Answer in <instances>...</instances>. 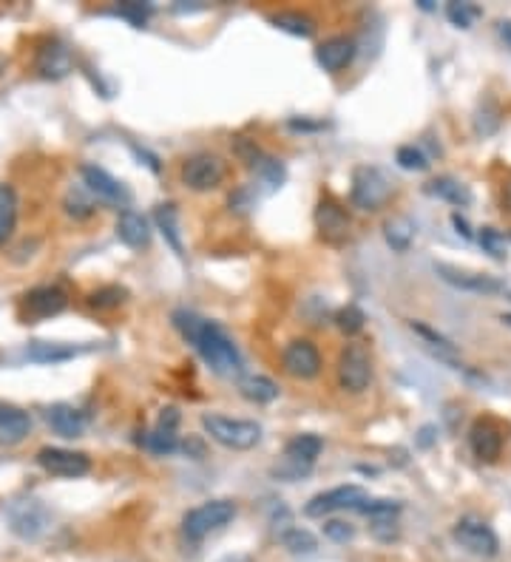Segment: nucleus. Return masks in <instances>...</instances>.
Wrapping results in <instances>:
<instances>
[{
	"mask_svg": "<svg viewBox=\"0 0 511 562\" xmlns=\"http://www.w3.org/2000/svg\"><path fill=\"white\" fill-rule=\"evenodd\" d=\"M77 350L68 347V343H49V341H31L29 347V358L40 361V364H54V361H68L75 358Z\"/></svg>",
	"mask_w": 511,
	"mask_h": 562,
	"instance_id": "obj_29",
	"label": "nucleus"
},
{
	"mask_svg": "<svg viewBox=\"0 0 511 562\" xmlns=\"http://www.w3.org/2000/svg\"><path fill=\"white\" fill-rule=\"evenodd\" d=\"M372 380V361L363 343H346L338 355V384L346 392H363Z\"/></svg>",
	"mask_w": 511,
	"mask_h": 562,
	"instance_id": "obj_6",
	"label": "nucleus"
},
{
	"mask_svg": "<svg viewBox=\"0 0 511 562\" xmlns=\"http://www.w3.org/2000/svg\"><path fill=\"white\" fill-rule=\"evenodd\" d=\"M66 210L71 216H91V213H94V202H88V199L80 196V191H75L66 199Z\"/></svg>",
	"mask_w": 511,
	"mask_h": 562,
	"instance_id": "obj_42",
	"label": "nucleus"
},
{
	"mask_svg": "<svg viewBox=\"0 0 511 562\" xmlns=\"http://www.w3.org/2000/svg\"><path fill=\"white\" fill-rule=\"evenodd\" d=\"M478 242L480 247L489 253L491 259H506L508 256V242H506V236L495 227H483L480 236H478Z\"/></svg>",
	"mask_w": 511,
	"mask_h": 562,
	"instance_id": "obj_35",
	"label": "nucleus"
},
{
	"mask_svg": "<svg viewBox=\"0 0 511 562\" xmlns=\"http://www.w3.org/2000/svg\"><path fill=\"white\" fill-rule=\"evenodd\" d=\"M38 463L54 477H83L91 471V460L83 451H68L58 446H46L38 451Z\"/></svg>",
	"mask_w": 511,
	"mask_h": 562,
	"instance_id": "obj_11",
	"label": "nucleus"
},
{
	"mask_svg": "<svg viewBox=\"0 0 511 562\" xmlns=\"http://www.w3.org/2000/svg\"><path fill=\"white\" fill-rule=\"evenodd\" d=\"M282 546L290 554H296V557H309V554L318 551V540H316V534H309L307 529H287L282 534Z\"/></svg>",
	"mask_w": 511,
	"mask_h": 562,
	"instance_id": "obj_30",
	"label": "nucleus"
},
{
	"mask_svg": "<svg viewBox=\"0 0 511 562\" xmlns=\"http://www.w3.org/2000/svg\"><path fill=\"white\" fill-rule=\"evenodd\" d=\"M17 222V196L9 185H0V245H4Z\"/></svg>",
	"mask_w": 511,
	"mask_h": 562,
	"instance_id": "obj_31",
	"label": "nucleus"
},
{
	"mask_svg": "<svg viewBox=\"0 0 511 562\" xmlns=\"http://www.w3.org/2000/svg\"><path fill=\"white\" fill-rule=\"evenodd\" d=\"M316 227H318V236L324 242L330 245H341L350 239V216H346V210L336 202V199L324 196L318 208H316Z\"/></svg>",
	"mask_w": 511,
	"mask_h": 562,
	"instance_id": "obj_12",
	"label": "nucleus"
},
{
	"mask_svg": "<svg viewBox=\"0 0 511 562\" xmlns=\"http://www.w3.org/2000/svg\"><path fill=\"white\" fill-rule=\"evenodd\" d=\"M500 34L506 40H511V23H500Z\"/></svg>",
	"mask_w": 511,
	"mask_h": 562,
	"instance_id": "obj_46",
	"label": "nucleus"
},
{
	"mask_svg": "<svg viewBox=\"0 0 511 562\" xmlns=\"http://www.w3.org/2000/svg\"><path fill=\"white\" fill-rule=\"evenodd\" d=\"M426 191L432 196H437V199H444V202L458 205V208H466L471 202V191L463 183H458V179H452V176H437V179H432Z\"/></svg>",
	"mask_w": 511,
	"mask_h": 562,
	"instance_id": "obj_25",
	"label": "nucleus"
},
{
	"mask_svg": "<svg viewBox=\"0 0 511 562\" xmlns=\"http://www.w3.org/2000/svg\"><path fill=\"white\" fill-rule=\"evenodd\" d=\"M454 540H458V546L466 549L469 554L474 557H495L500 551V540L498 534L491 531V525L483 522L480 517H463L454 525Z\"/></svg>",
	"mask_w": 511,
	"mask_h": 562,
	"instance_id": "obj_7",
	"label": "nucleus"
},
{
	"mask_svg": "<svg viewBox=\"0 0 511 562\" xmlns=\"http://www.w3.org/2000/svg\"><path fill=\"white\" fill-rule=\"evenodd\" d=\"M253 171L259 174L270 188H279L284 183V165H282L279 159L267 156V154H262L259 159L253 162Z\"/></svg>",
	"mask_w": 511,
	"mask_h": 562,
	"instance_id": "obj_34",
	"label": "nucleus"
},
{
	"mask_svg": "<svg viewBox=\"0 0 511 562\" xmlns=\"http://www.w3.org/2000/svg\"><path fill=\"white\" fill-rule=\"evenodd\" d=\"M239 392L253 404H273L279 397V384L267 375H242Z\"/></svg>",
	"mask_w": 511,
	"mask_h": 562,
	"instance_id": "obj_24",
	"label": "nucleus"
},
{
	"mask_svg": "<svg viewBox=\"0 0 511 562\" xmlns=\"http://www.w3.org/2000/svg\"><path fill=\"white\" fill-rule=\"evenodd\" d=\"M128 299V290L120 287V284H108V287H100L94 293L88 296V304L94 307V310H117V307Z\"/></svg>",
	"mask_w": 511,
	"mask_h": 562,
	"instance_id": "obj_32",
	"label": "nucleus"
},
{
	"mask_svg": "<svg viewBox=\"0 0 511 562\" xmlns=\"http://www.w3.org/2000/svg\"><path fill=\"white\" fill-rule=\"evenodd\" d=\"M236 517V503L233 500H211V503H202L191 509L182 520V531H185L188 540L199 542L205 540L208 534L225 529V525Z\"/></svg>",
	"mask_w": 511,
	"mask_h": 562,
	"instance_id": "obj_5",
	"label": "nucleus"
},
{
	"mask_svg": "<svg viewBox=\"0 0 511 562\" xmlns=\"http://www.w3.org/2000/svg\"><path fill=\"white\" fill-rule=\"evenodd\" d=\"M80 174H83L85 188L94 193L97 199H103V202H112V205H125L128 202V191L105 168H100V165H83Z\"/></svg>",
	"mask_w": 511,
	"mask_h": 562,
	"instance_id": "obj_16",
	"label": "nucleus"
},
{
	"mask_svg": "<svg viewBox=\"0 0 511 562\" xmlns=\"http://www.w3.org/2000/svg\"><path fill=\"white\" fill-rule=\"evenodd\" d=\"M174 327L179 330V335L191 341L196 352L205 358V364L216 372V375H225V378H233V375H242V352L239 347L233 343V338L219 327V324L196 316L191 310H176L171 316Z\"/></svg>",
	"mask_w": 511,
	"mask_h": 562,
	"instance_id": "obj_1",
	"label": "nucleus"
},
{
	"mask_svg": "<svg viewBox=\"0 0 511 562\" xmlns=\"http://www.w3.org/2000/svg\"><path fill=\"white\" fill-rule=\"evenodd\" d=\"M225 179V162L216 154H196L182 165V183L191 191H213Z\"/></svg>",
	"mask_w": 511,
	"mask_h": 562,
	"instance_id": "obj_8",
	"label": "nucleus"
},
{
	"mask_svg": "<svg viewBox=\"0 0 511 562\" xmlns=\"http://www.w3.org/2000/svg\"><path fill=\"white\" fill-rule=\"evenodd\" d=\"M66 304H68V299H66V293L60 287H51V284L34 287L23 296V316H26L29 324L43 321V318H51V316H60L66 310Z\"/></svg>",
	"mask_w": 511,
	"mask_h": 562,
	"instance_id": "obj_14",
	"label": "nucleus"
},
{
	"mask_svg": "<svg viewBox=\"0 0 511 562\" xmlns=\"http://www.w3.org/2000/svg\"><path fill=\"white\" fill-rule=\"evenodd\" d=\"M29 432H31V418H29V412H23V409H17V406H12V404H4V401H0V443L14 446V443H21Z\"/></svg>",
	"mask_w": 511,
	"mask_h": 562,
	"instance_id": "obj_20",
	"label": "nucleus"
},
{
	"mask_svg": "<svg viewBox=\"0 0 511 562\" xmlns=\"http://www.w3.org/2000/svg\"><path fill=\"white\" fill-rule=\"evenodd\" d=\"M270 23L287 31V34H293V38H313L316 34V21L309 14H301V12H279V14H273L270 17Z\"/></svg>",
	"mask_w": 511,
	"mask_h": 562,
	"instance_id": "obj_27",
	"label": "nucleus"
},
{
	"mask_svg": "<svg viewBox=\"0 0 511 562\" xmlns=\"http://www.w3.org/2000/svg\"><path fill=\"white\" fill-rule=\"evenodd\" d=\"M500 321H506V324H508V327H511V316H500Z\"/></svg>",
	"mask_w": 511,
	"mask_h": 562,
	"instance_id": "obj_47",
	"label": "nucleus"
},
{
	"mask_svg": "<svg viewBox=\"0 0 511 562\" xmlns=\"http://www.w3.org/2000/svg\"><path fill=\"white\" fill-rule=\"evenodd\" d=\"M363 321H367V316H363L355 304H346L341 307V310L336 313V324H338V330H344L346 335H355L363 330Z\"/></svg>",
	"mask_w": 511,
	"mask_h": 562,
	"instance_id": "obj_37",
	"label": "nucleus"
},
{
	"mask_svg": "<svg viewBox=\"0 0 511 562\" xmlns=\"http://www.w3.org/2000/svg\"><path fill=\"white\" fill-rule=\"evenodd\" d=\"M503 443H506V434L495 421L491 418L474 421V426L469 432V446L474 451V458L486 460V463H495L500 458V451H503Z\"/></svg>",
	"mask_w": 511,
	"mask_h": 562,
	"instance_id": "obj_15",
	"label": "nucleus"
},
{
	"mask_svg": "<svg viewBox=\"0 0 511 562\" xmlns=\"http://www.w3.org/2000/svg\"><path fill=\"white\" fill-rule=\"evenodd\" d=\"M151 12L154 9L148 4H134V0H128V4H120L117 6V14L125 17V21L131 23V26H142L151 17Z\"/></svg>",
	"mask_w": 511,
	"mask_h": 562,
	"instance_id": "obj_40",
	"label": "nucleus"
},
{
	"mask_svg": "<svg viewBox=\"0 0 511 562\" xmlns=\"http://www.w3.org/2000/svg\"><path fill=\"white\" fill-rule=\"evenodd\" d=\"M324 537L333 540V542H353L355 540V529L350 522H344V520H327L324 522Z\"/></svg>",
	"mask_w": 511,
	"mask_h": 562,
	"instance_id": "obj_41",
	"label": "nucleus"
},
{
	"mask_svg": "<svg viewBox=\"0 0 511 562\" xmlns=\"http://www.w3.org/2000/svg\"><path fill=\"white\" fill-rule=\"evenodd\" d=\"M324 449V441L318 434H296L293 441H287L284 446V455L282 460L270 468V475L276 480H284V483H296L301 480L304 475H309Z\"/></svg>",
	"mask_w": 511,
	"mask_h": 562,
	"instance_id": "obj_2",
	"label": "nucleus"
},
{
	"mask_svg": "<svg viewBox=\"0 0 511 562\" xmlns=\"http://www.w3.org/2000/svg\"><path fill=\"white\" fill-rule=\"evenodd\" d=\"M117 239L122 245H128V247H134V250L148 247V242H151L148 219H145L142 213L131 210V208L120 210V216H117Z\"/></svg>",
	"mask_w": 511,
	"mask_h": 562,
	"instance_id": "obj_17",
	"label": "nucleus"
},
{
	"mask_svg": "<svg viewBox=\"0 0 511 562\" xmlns=\"http://www.w3.org/2000/svg\"><path fill=\"white\" fill-rule=\"evenodd\" d=\"M483 12L478 6H471V4H449L446 6V17L454 23V26H461V29H471V23L478 21Z\"/></svg>",
	"mask_w": 511,
	"mask_h": 562,
	"instance_id": "obj_39",
	"label": "nucleus"
},
{
	"mask_svg": "<svg viewBox=\"0 0 511 562\" xmlns=\"http://www.w3.org/2000/svg\"><path fill=\"white\" fill-rule=\"evenodd\" d=\"M145 443H148L154 455H171V451L179 449V438L174 429H154L148 438H145Z\"/></svg>",
	"mask_w": 511,
	"mask_h": 562,
	"instance_id": "obj_36",
	"label": "nucleus"
},
{
	"mask_svg": "<svg viewBox=\"0 0 511 562\" xmlns=\"http://www.w3.org/2000/svg\"><path fill=\"white\" fill-rule=\"evenodd\" d=\"M392 196V183L390 176L383 174L375 165H361L353 171V188H350V199L353 205L361 210H378L390 202Z\"/></svg>",
	"mask_w": 511,
	"mask_h": 562,
	"instance_id": "obj_4",
	"label": "nucleus"
},
{
	"mask_svg": "<svg viewBox=\"0 0 511 562\" xmlns=\"http://www.w3.org/2000/svg\"><path fill=\"white\" fill-rule=\"evenodd\" d=\"M370 531H372L378 540L390 542V540L398 537V522H395V520H375V522L370 525Z\"/></svg>",
	"mask_w": 511,
	"mask_h": 562,
	"instance_id": "obj_43",
	"label": "nucleus"
},
{
	"mask_svg": "<svg viewBox=\"0 0 511 562\" xmlns=\"http://www.w3.org/2000/svg\"><path fill=\"white\" fill-rule=\"evenodd\" d=\"M43 522H46L43 520V512L31 500L26 505H21V509L12 512V529L21 534V537H38L46 529Z\"/></svg>",
	"mask_w": 511,
	"mask_h": 562,
	"instance_id": "obj_28",
	"label": "nucleus"
},
{
	"mask_svg": "<svg viewBox=\"0 0 511 562\" xmlns=\"http://www.w3.org/2000/svg\"><path fill=\"white\" fill-rule=\"evenodd\" d=\"M49 426L58 432L60 438H80L88 426V415L71 404H54L49 409Z\"/></svg>",
	"mask_w": 511,
	"mask_h": 562,
	"instance_id": "obj_19",
	"label": "nucleus"
},
{
	"mask_svg": "<svg viewBox=\"0 0 511 562\" xmlns=\"http://www.w3.org/2000/svg\"><path fill=\"white\" fill-rule=\"evenodd\" d=\"M383 236H387V245L395 253H407L415 242V225L407 216H392V219L383 222Z\"/></svg>",
	"mask_w": 511,
	"mask_h": 562,
	"instance_id": "obj_26",
	"label": "nucleus"
},
{
	"mask_svg": "<svg viewBox=\"0 0 511 562\" xmlns=\"http://www.w3.org/2000/svg\"><path fill=\"white\" fill-rule=\"evenodd\" d=\"M358 512L361 514H367L370 522L375 520H398L400 514V503L398 500H363L358 505Z\"/></svg>",
	"mask_w": 511,
	"mask_h": 562,
	"instance_id": "obj_33",
	"label": "nucleus"
},
{
	"mask_svg": "<svg viewBox=\"0 0 511 562\" xmlns=\"http://www.w3.org/2000/svg\"><path fill=\"white\" fill-rule=\"evenodd\" d=\"M367 500V492H363L361 486H338V488H330V492H321L316 497H309V503L304 505V514L307 517H327L333 512H341V509H355Z\"/></svg>",
	"mask_w": 511,
	"mask_h": 562,
	"instance_id": "obj_9",
	"label": "nucleus"
},
{
	"mask_svg": "<svg viewBox=\"0 0 511 562\" xmlns=\"http://www.w3.org/2000/svg\"><path fill=\"white\" fill-rule=\"evenodd\" d=\"M202 429L211 441L233 451H247L262 441V426L256 421L225 418V415H202Z\"/></svg>",
	"mask_w": 511,
	"mask_h": 562,
	"instance_id": "obj_3",
	"label": "nucleus"
},
{
	"mask_svg": "<svg viewBox=\"0 0 511 562\" xmlns=\"http://www.w3.org/2000/svg\"><path fill=\"white\" fill-rule=\"evenodd\" d=\"M435 273L446 284L466 290V293H480V296H495L503 293V281L489 276V273H474V270H463L454 264H435Z\"/></svg>",
	"mask_w": 511,
	"mask_h": 562,
	"instance_id": "obj_10",
	"label": "nucleus"
},
{
	"mask_svg": "<svg viewBox=\"0 0 511 562\" xmlns=\"http://www.w3.org/2000/svg\"><path fill=\"white\" fill-rule=\"evenodd\" d=\"M176 426H179V412L174 406L162 409L159 412V421H157V429H174L176 432Z\"/></svg>",
	"mask_w": 511,
	"mask_h": 562,
	"instance_id": "obj_44",
	"label": "nucleus"
},
{
	"mask_svg": "<svg viewBox=\"0 0 511 562\" xmlns=\"http://www.w3.org/2000/svg\"><path fill=\"white\" fill-rule=\"evenodd\" d=\"M154 222L159 227V233L166 236V242L171 245V250L176 256H185V247H182V230H179V210L174 202H162L154 210Z\"/></svg>",
	"mask_w": 511,
	"mask_h": 562,
	"instance_id": "obj_23",
	"label": "nucleus"
},
{
	"mask_svg": "<svg viewBox=\"0 0 511 562\" xmlns=\"http://www.w3.org/2000/svg\"><path fill=\"white\" fill-rule=\"evenodd\" d=\"M395 159L404 171H426L429 168V159L421 154V148H415V145H400Z\"/></svg>",
	"mask_w": 511,
	"mask_h": 562,
	"instance_id": "obj_38",
	"label": "nucleus"
},
{
	"mask_svg": "<svg viewBox=\"0 0 511 562\" xmlns=\"http://www.w3.org/2000/svg\"><path fill=\"white\" fill-rule=\"evenodd\" d=\"M353 58H355V43L350 38H330L316 49V63L324 71H330V75L350 66Z\"/></svg>",
	"mask_w": 511,
	"mask_h": 562,
	"instance_id": "obj_18",
	"label": "nucleus"
},
{
	"mask_svg": "<svg viewBox=\"0 0 511 562\" xmlns=\"http://www.w3.org/2000/svg\"><path fill=\"white\" fill-rule=\"evenodd\" d=\"M412 330L421 335V341H424V347L437 358V361H444V364H449L452 370H461V355H458V347H454V343L446 338V335H441L437 330H432V327H426V324H421V321H412Z\"/></svg>",
	"mask_w": 511,
	"mask_h": 562,
	"instance_id": "obj_21",
	"label": "nucleus"
},
{
	"mask_svg": "<svg viewBox=\"0 0 511 562\" xmlns=\"http://www.w3.org/2000/svg\"><path fill=\"white\" fill-rule=\"evenodd\" d=\"M452 225L458 227V233H463L466 239H471V230H469V225H466V219H463L461 213H452Z\"/></svg>",
	"mask_w": 511,
	"mask_h": 562,
	"instance_id": "obj_45",
	"label": "nucleus"
},
{
	"mask_svg": "<svg viewBox=\"0 0 511 562\" xmlns=\"http://www.w3.org/2000/svg\"><path fill=\"white\" fill-rule=\"evenodd\" d=\"M38 71L43 77H51V80L66 77L71 71V51L63 43H58V40L46 43L38 51Z\"/></svg>",
	"mask_w": 511,
	"mask_h": 562,
	"instance_id": "obj_22",
	"label": "nucleus"
},
{
	"mask_svg": "<svg viewBox=\"0 0 511 562\" xmlns=\"http://www.w3.org/2000/svg\"><path fill=\"white\" fill-rule=\"evenodd\" d=\"M282 364H284L287 375L309 380V378H316L321 372V355H318L313 341L299 338V341H290L287 347H284Z\"/></svg>",
	"mask_w": 511,
	"mask_h": 562,
	"instance_id": "obj_13",
	"label": "nucleus"
}]
</instances>
